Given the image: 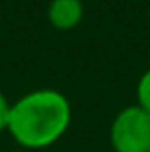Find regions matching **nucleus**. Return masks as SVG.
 Wrapping results in <instances>:
<instances>
[{"mask_svg": "<svg viewBox=\"0 0 150 152\" xmlns=\"http://www.w3.org/2000/svg\"><path fill=\"white\" fill-rule=\"evenodd\" d=\"M84 17L82 0H51L48 19L58 31H72Z\"/></svg>", "mask_w": 150, "mask_h": 152, "instance_id": "obj_3", "label": "nucleus"}, {"mask_svg": "<svg viewBox=\"0 0 150 152\" xmlns=\"http://www.w3.org/2000/svg\"><path fill=\"white\" fill-rule=\"evenodd\" d=\"M115 152H150V115L138 105L121 109L109 129Z\"/></svg>", "mask_w": 150, "mask_h": 152, "instance_id": "obj_2", "label": "nucleus"}, {"mask_svg": "<svg viewBox=\"0 0 150 152\" xmlns=\"http://www.w3.org/2000/svg\"><path fill=\"white\" fill-rule=\"evenodd\" d=\"M10 109H12V103H8L6 95L0 91V132H6V129H8Z\"/></svg>", "mask_w": 150, "mask_h": 152, "instance_id": "obj_5", "label": "nucleus"}, {"mask_svg": "<svg viewBox=\"0 0 150 152\" xmlns=\"http://www.w3.org/2000/svg\"><path fill=\"white\" fill-rule=\"evenodd\" d=\"M72 107L66 95L53 88H37L12 103L8 134L25 150H41L56 144L70 127Z\"/></svg>", "mask_w": 150, "mask_h": 152, "instance_id": "obj_1", "label": "nucleus"}, {"mask_svg": "<svg viewBox=\"0 0 150 152\" xmlns=\"http://www.w3.org/2000/svg\"><path fill=\"white\" fill-rule=\"evenodd\" d=\"M136 99H138V107L144 109L150 115V70H146L138 80V88H136Z\"/></svg>", "mask_w": 150, "mask_h": 152, "instance_id": "obj_4", "label": "nucleus"}, {"mask_svg": "<svg viewBox=\"0 0 150 152\" xmlns=\"http://www.w3.org/2000/svg\"><path fill=\"white\" fill-rule=\"evenodd\" d=\"M12 152H25V150H12Z\"/></svg>", "mask_w": 150, "mask_h": 152, "instance_id": "obj_6", "label": "nucleus"}]
</instances>
